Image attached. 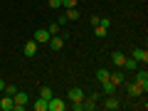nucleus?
<instances>
[{
  "instance_id": "f257e3e1",
  "label": "nucleus",
  "mask_w": 148,
  "mask_h": 111,
  "mask_svg": "<svg viewBox=\"0 0 148 111\" xmlns=\"http://www.w3.org/2000/svg\"><path fill=\"white\" fill-rule=\"evenodd\" d=\"M12 101H15L12 111H25V106L30 104V99H27V94H25V91H15V94H12Z\"/></svg>"
},
{
  "instance_id": "f03ea898",
  "label": "nucleus",
  "mask_w": 148,
  "mask_h": 111,
  "mask_svg": "<svg viewBox=\"0 0 148 111\" xmlns=\"http://www.w3.org/2000/svg\"><path fill=\"white\" fill-rule=\"evenodd\" d=\"M104 109H106V111H116V109H121V101H119L114 94H106V99H104Z\"/></svg>"
},
{
  "instance_id": "7ed1b4c3",
  "label": "nucleus",
  "mask_w": 148,
  "mask_h": 111,
  "mask_svg": "<svg viewBox=\"0 0 148 111\" xmlns=\"http://www.w3.org/2000/svg\"><path fill=\"white\" fill-rule=\"evenodd\" d=\"M109 25H111V20H109V17H104V20H99V25L94 27L96 37H106V35H109Z\"/></svg>"
},
{
  "instance_id": "20e7f679",
  "label": "nucleus",
  "mask_w": 148,
  "mask_h": 111,
  "mask_svg": "<svg viewBox=\"0 0 148 111\" xmlns=\"http://www.w3.org/2000/svg\"><path fill=\"white\" fill-rule=\"evenodd\" d=\"M49 37H52V35L47 32V27H40V30L35 32V37H32V40H35L37 45H47V42H49Z\"/></svg>"
},
{
  "instance_id": "39448f33",
  "label": "nucleus",
  "mask_w": 148,
  "mask_h": 111,
  "mask_svg": "<svg viewBox=\"0 0 148 111\" xmlns=\"http://www.w3.org/2000/svg\"><path fill=\"white\" fill-rule=\"evenodd\" d=\"M67 99L72 101V104H77V101H84V91H82L79 86H72V89L67 91Z\"/></svg>"
},
{
  "instance_id": "423d86ee",
  "label": "nucleus",
  "mask_w": 148,
  "mask_h": 111,
  "mask_svg": "<svg viewBox=\"0 0 148 111\" xmlns=\"http://www.w3.org/2000/svg\"><path fill=\"white\" fill-rule=\"evenodd\" d=\"M64 99H57V96H52V99L47 101V111H64Z\"/></svg>"
},
{
  "instance_id": "0eeeda50",
  "label": "nucleus",
  "mask_w": 148,
  "mask_h": 111,
  "mask_svg": "<svg viewBox=\"0 0 148 111\" xmlns=\"http://www.w3.org/2000/svg\"><path fill=\"white\" fill-rule=\"evenodd\" d=\"M123 84H126V82H123ZM126 91H128V96H131V99H133V96L146 94V91H143V86L138 84V82H136V84H126Z\"/></svg>"
},
{
  "instance_id": "6e6552de",
  "label": "nucleus",
  "mask_w": 148,
  "mask_h": 111,
  "mask_svg": "<svg viewBox=\"0 0 148 111\" xmlns=\"http://www.w3.org/2000/svg\"><path fill=\"white\" fill-rule=\"evenodd\" d=\"M12 106H15V101H12L10 94H5L3 99H0V111H12Z\"/></svg>"
},
{
  "instance_id": "1a4fd4ad",
  "label": "nucleus",
  "mask_w": 148,
  "mask_h": 111,
  "mask_svg": "<svg viewBox=\"0 0 148 111\" xmlns=\"http://www.w3.org/2000/svg\"><path fill=\"white\" fill-rule=\"evenodd\" d=\"M136 79H138V84L143 86V91H148V72H146V69H138Z\"/></svg>"
},
{
  "instance_id": "9d476101",
  "label": "nucleus",
  "mask_w": 148,
  "mask_h": 111,
  "mask_svg": "<svg viewBox=\"0 0 148 111\" xmlns=\"http://www.w3.org/2000/svg\"><path fill=\"white\" fill-rule=\"evenodd\" d=\"M47 45H49L52 49H62V45H64V37H62V35H52Z\"/></svg>"
},
{
  "instance_id": "9b49d317",
  "label": "nucleus",
  "mask_w": 148,
  "mask_h": 111,
  "mask_svg": "<svg viewBox=\"0 0 148 111\" xmlns=\"http://www.w3.org/2000/svg\"><path fill=\"white\" fill-rule=\"evenodd\" d=\"M133 59H136L138 64H141V62L146 64L148 62V52H146V49H141V47H136V49H133Z\"/></svg>"
},
{
  "instance_id": "f8f14e48",
  "label": "nucleus",
  "mask_w": 148,
  "mask_h": 111,
  "mask_svg": "<svg viewBox=\"0 0 148 111\" xmlns=\"http://www.w3.org/2000/svg\"><path fill=\"white\" fill-rule=\"evenodd\" d=\"M35 54H37V42L35 40L25 42V57H35Z\"/></svg>"
},
{
  "instance_id": "ddd939ff",
  "label": "nucleus",
  "mask_w": 148,
  "mask_h": 111,
  "mask_svg": "<svg viewBox=\"0 0 148 111\" xmlns=\"http://www.w3.org/2000/svg\"><path fill=\"white\" fill-rule=\"evenodd\" d=\"M101 86H104V94H114V91H116V84H114V82H111V79L101 82Z\"/></svg>"
},
{
  "instance_id": "4468645a",
  "label": "nucleus",
  "mask_w": 148,
  "mask_h": 111,
  "mask_svg": "<svg viewBox=\"0 0 148 111\" xmlns=\"http://www.w3.org/2000/svg\"><path fill=\"white\" fill-rule=\"evenodd\" d=\"M32 109H35V111H47V99H42V96H40V99L32 104Z\"/></svg>"
},
{
  "instance_id": "2eb2a0df",
  "label": "nucleus",
  "mask_w": 148,
  "mask_h": 111,
  "mask_svg": "<svg viewBox=\"0 0 148 111\" xmlns=\"http://www.w3.org/2000/svg\"><path fill=\"white\" fill-rule=\"evenodd\" d=\"M111 59H114V64H116V67H123V62H126L123 52H114V54H111Z\"/></svg>"
},
{
  "instance_id": "dca6fc26",
  "label": "nucleus",
  "mask_w": 148,
  "mask_h": 111,
  "mask_svg": "<svg viewBox=\"0 0 148 111\" xmlns=\"http://www.w3.org/2000/svg\"><path fill=\"white\" fill-rule=\"evenodd\" d=\"M64 15H67V20H69V22L79 20V12H77V8H69V10H64Z\"/></svg>"
},
{
  "instance_id": "f3484780",
  "label": "nucleus",
  "mask_w": 148,
  "mask_h": 111,
  "mask_svg": "<svg viewBox=\"0 0 148 111\" xmlns=\"http://www.w3.org/2000/svg\"><path fill=\"white\" fill-rule=\"evenodd\" d=\"M121 69H138V62H136L133 57H126V62H123Z\"/></svg>"
},
{
  "instance_id": "a211bd4d",
  "label": "nucleus",
  "mask_w": 148,
  "mask_h": 111,
  "mask_svg": "<svg viewBox=\"0 0 148 111\" xmlns=\"http://www.w3.org/2000/svg\"><path fill=\"white\" fill-rule=\"evenodd\" d=\"M109 79L119 86V84H123V74H121V72H114V74H109Z\"/></svg>"
},
{
  "instance_id": "6ab92c4d",
  "label": "nucleus",
  "mask_w": 148,
  "mask_h": 111,
  "mask_svg": "<svg viewBox=\"0 0 148 111\" xmlns=\"http://www.w3.org/2000/svg\"><path fill=\"white\" fill-rule=\"evenodd\" d=\"M40 96H42V99H47V101H49V99H52L54 94H52V89H49V86H42V89H40Z\"/></svg>"
},
{
  "instance_id": "aec40b11",
  "label": "nucleus",
  "mask_w": 148,
  "mask_h": 111,
  "mask_svg": "<svg viewBox=\"0 0 148 111\" xmlns=\"http://www.w3.org/2000/svg\"><path fill=\"white\" fill-rule=\"evenodd\" d=\"M84 109H86V111H94V109H96V96H91V99L84 101Z\"/></svg>"
},
{
  "instance_id": "412c9836",
  "label": "nucleus",
  "mask_w": 148,
  "mask_h": 111,
  "mask_svg": "<svg viewBox=\"0 0 148 111\" xmlns=\"http://www.w3.org/2000/svg\"><path fill=\"white\" fill-rule=\"evenodd\" d=\"M109 69H99V72H96V79H99V82H106V79H109Z\"/></svg>"
},
{
  "instance_id": "4be33fe9",
  "label": "nucleus",
  "mask_w": 148,
  "mask_h": 111,
  "mask_svg": "<svg viewBox=\"0 0 148 111\" xmlns=\"http://www.w3.org/2000/svg\"><path fill=\"white\" fill-rule=\"evenodd\" d=\"M64 10H69V8H77V0H62Z\"/></svg>"
},
{
  "instance_id": "5701e85b",
  "label": "nucleus",
  "mask_w": 148,
  "mask_h": 111,
  "mask_svg": "<svg viewBox=\"0 0 148 111\" xmlns=\"http://www.w3.org/2000/svg\"><path fill=\"white\" fill-rule=\"evenodd\" d=\"M47 32H49V35H59V25H57V22H54V25H49Z\"/></svg>"
},
{
  "instance_id": "b1692460",
  "label": "nucleus",
  "mask_w": 148,
  "mask_h": 111,
  "mask_svg": "<svg viewBox=\"0 0 148 111\" xmlns=\"http://www.w3.org/2000/svg\"><path fill=\"white\" fill-rule=\"evenodd\" d=\"M15 91H17V86H12V84H5V91H3V94H15Z\"/></svg>"
},
{
  "instance_id": "393cba45",
  "label": "nucleus",
  "mask_w": 148,
  "mask_h": 111,
  "mask_svg": "<svg viewBox=\"0 0 148 111\" xmlns=\"http://www.w3.org/2000/svg\"><path fill=\"white\" fill-rule=\"evenodd\" d=\"M47 5H49V8H62V0H49Z\"/></svg>"
},
{
  "instance_id": "a878e982",
  "label": "nucleus",
  "mask_w": 148,
  "mask_h": 111,
  "mask_svg": "<svg viewBox=\"0 0 148 111\" xmlns=\"http://www.w3.org/2000/svg\"><path fill=\"white\" fill-rule=\"evenodd\" d=\"M67 22H69V20H67V15H59V20H57V25H59V27L67 25Z\"/></svg>"
},
{
  "instance_id": "bb28decb",
  "label": "nucleus",
  "mask_w": 148,
  "mask_h": 111,
  "mask_svg": "<svg viewBox=\"0 0 148 111\" xmlns=\"http://www.w3.org/2000/svg\"><path fill=\"white\" fill-rule=\"evenodd\" d=\"M5 91V79H0V94Z\"/></svg>"
}]
</instances>
